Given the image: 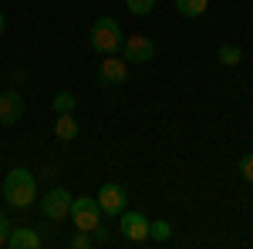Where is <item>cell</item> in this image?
Instances as JSON below:
<instances>
[{"label":"cell","mask_w":253,"mask_h":249,"mask_svg":"<svg viewBox=\"0 0 253 249\" xmlns=\"http://www.w3.org/2000/svg\"><path fill=\"white\" fill-rule=\"evenodd\" d=\"M3 199L10 209H31L38 199V178L27 169H10L3 178Z\"/></svg>","instance_id":"6da1fadb"},{"label":"cell","mask_w":253,"mask_h":249,"mask_svg":"<svg viewBox=\"0 0 253 249\" xmlns=\"http://www.w3.org/2000/svg\"><path fill=\"white\" fill-rule=\"evenodd\" d=\"M91 47H95L98 54H115V51H122V27H118L115 17H98L95 24H91Z\"/></svg>","instance_id":"7a4b0ae2"},{"label":"cell","mask_w":253,"mask_h":249,"mask_svg":"<svg viewBox=\"0 0 253 249\" xmlns=\"http://www.w3.org/2000/svg\"><path fill=\"white\" fill-rule=\"evenodd\" d=\"M71 222L78 226V229L84 232H91L101 222V206H98V199L95 195H81V199H71Z\"/></svg>","instance_id":"3957f363"},{"label":"cell","mask_w":253,"mask_h":249,"mask_svg":"<svg viewBox=\"0 0 253 249\" xmlns=\"http://www.w3.org/2000/svg\"><path fill=\"white\" fill-rule=\"evenodd\" d=\"M71 192L61 189V185H51V189L44 192V199H41V212H44V219H51V222H61V219H68V212H71Z\"/></svg>","instance_id":"277c9868"},{"label":"cell","mask_w":253,"mask_h":249,"mask_svg":"<svg viewBox=\"0 0 253 249\" xmlns=\"http://www.w3.org/2000/svg\"><path fill=\"white\" fill-rule=\"evenodd\" d=\"M95 199H98V206H101V215H122L125 202H128V189L122 182H105Z\"/></svg>","instance_id":"5b68a950"},{"label":"cell","mask_w":253,"mask_h":249,"mask_svg":"<svg viewBox=\"0 0 253 249\" xmlns=\"http://www.w3.org/2000/svg\"><path fill=\"white\" fill-rule=\"evenodd\" d=\"M122 51H125V61L128 64H149V61L156 58V44H152V37H145V34L125 37L122 40Z\"/></svg>","instance_id":"8992f818"},{"label":"cell","mask_w":253,"mask_h":249,"mask_svg":"<svg viewBox=\"0 0 253 249\" xmlns=\"http://www.w3.org/2000/svg\"><path fill=\"white\" fill-rule=\"evenodd\" d=\"M98 81L115 88V84H125L128 81V61L115 58V54H105V61L98 64Z\"/></svg>","instance_id":"52a82bcc"},{"label":"cell","mask_w":253,"mask_h":249,"mask_svg":"<svg viewBox=\"0 0 253 249\" xmlns=\"http://www.w3.org/2000/svg\"><path fill=\"white\" fill-rule=\"evenodd\" d=\"M118 232H122L128 243H145V239H149V219H145L142 212H122Z\"/></svg>","instance_id":"ba28073f"},{"label":"cell","mask_w":253,"mask_h":249,"mask_svg":"<svg viewBox=\"0 0 253 249\" xmlns=\"http://www.w3.org/2000/svg\"><path fill=\"white\" fill-rule=\"evenodd\" d=\"M24 118V98L20 91H0V125H17Z\"/></svg>","instance_id":"9c48e42d"},{"label":"cell","mask_w":253,"mask_h":249,"mask_svg":"<svg viewBox=\"0 0 253 249\" xmlns=\"http://www.w3.org/2000/svg\"><path fill=\"white\" fill-rule=\"evenodd\" d=\"M38 246H44V236L34 226H10L7 249H38Z\"/></svg>","instance_id":"30bf717a"},{"label":"cell","mask_w":253,"mask_h":249,"mask_svg":"<svg viewBox=\"0 0 253 249\" xmlns=\"http://www.w3.org/2000/svg\"><path fill=\"white\" fill-rule=\"evenodd\" d=\"M54 135L61 142H75L78 138V121L75 115H54Z\"/></svg>","instance_id":"8fae6325"},{"label":"cell","mask_w":253,"mask_h":249,"mask_svg":"<svg viewBox=\"0 0 253 249\" xmlns=\"http://www.w3.org/2000/svg\"><path fill=\"white\" fill-rule=\"evenodd\" d=\"M206 3L210 0H175V10L182 17H203L206 14Z\"/></svg>","instance_id":"7c38bea8"},{"label":"cell","mask_w":253,"mask_h":249,"mask_svg":"<svg viewBox=\"0 0 253 249\" xmlns=\"http://www.w3.org/2000/svg\"><path fill=\"white\" fill-rule=\"evenodd\" d=\"M75 105H78V98L71 91H58L54 95V115H75Z\"/></svg>","instance_id":"4fadbf2b"},{"label":"cell","mask_w":253,"mask_h":249,"mask_svg":"<svg viewBox=\"0 0 253 249\" xmlns=\"http://www.w3.org/2000/svg\"><path fill=\"white\" fill-rule=\"evenodd\" d=\"M149 239H152V243H169V239H172V226H169L166 219L149 222Z\"/></svg>","instance_id":"5bb4252c"},{"label":"cell","mask_w":253,"mask_h":249,"mask_svg":"<svg viewBox=\"0 0 253 249\" xmlns=\"http://www.w3.org/2000/svg\"><path fill=\"white\" fill-rule=\"evenodd\" d=\"M216 58H219V64L233 68V64H240V61H243V51H240V47H233V44H219Z\"/></svg>","instance_id":"9a60e30c"},{"label":"cell","mask_w":253,"mask_h":249,"mask_svg":"<svg viewBox=\"0 0 253 249\" xmlns=\"http://www.w3.org/2000/svg\"><path fill=\"white\" fill-rule=\"evenodd\" d=\"M156 3L159 0H125V7H128L135 17H149V14L156 10Z\"/></svg>","instance_id":"2e32d148"},{"label":"cell","mask_w":253,"mask_h":249,"mask_svg":"<svg viewBox=\"0 0 253 249\" xmlns=\"http://www.w3.org/2000/svg\"><path fill=\"white\" fill-rule=\"evenodd\" d=\"M91 246H95V239H91V232L78 229L75 236H71V249H91Z\"/></svg>","instance_id":"e0dca14e"},{"label":"cell","mask_w":253,"mask_h":249,"mask_svg":"<svg viewBox=\"0 0 253 249\" xmlns=\"http://www.w3.org/2000/svg\"><path fill=\"white\" fill-rule=\"evenodd\" d=\"M91 239H95V246H112V232L105 229L101 222H98L95 229H91Z\"/></svg>","instance_id":"ac0fdd59"},{"label":"cell","mask_w":253,"mask_h":249,"mask_svg":"<svg viewBox=\"0 0 253 249\" xmlns=\"http://www.w3.org/2000/svg\"><path fill=\"white\" fill-rule=\"evenodd\" d=\"M240 175H243V182H253V152L240 158Z\"/></svg>","instance_id":"d6986e66"},{"label":"cell","mask_w":253,"mask_h":249,"mask_svg":"<svg viewBox=\"0 0 253 249\" xmlns=\"http://www.w3.org/2000/svg\"><path fill=\"white\" fill-rule=\"evenodd\" d=\"M7 236H10V219L0 212V246H7Z\"/></svg>","instance_id":"ffe728a7"},{"label":"cell","mask_w":253,"mask_h":249,"mask_svg":"<svg viewBox=\"0 0 253 249\" xmlns=\"http://www.w3.org/2000/svg\"><path fill=\"white\" fill-rule=\"evenodd\" d=\"M3 31H7V17H3V10H0V37H3Z\"/></svg>","instance_id":"44dd1931"}]
</instances>
